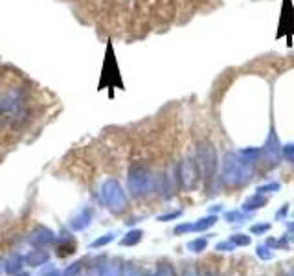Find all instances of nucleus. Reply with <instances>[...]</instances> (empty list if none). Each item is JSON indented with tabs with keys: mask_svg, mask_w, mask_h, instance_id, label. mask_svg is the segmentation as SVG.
<instances>
[{
	"mask_svg": "<svg viewBox=\"0 0 294 276\" xmlns=\"http://www.w3.org/2000/svg\"><path fill=\"white\" fill-rule=\"evenodd\" d=\"M215 249H217V250H221V252H230V250H234V249H235V245H234L232 242H230V240H228V242L219 243Z\"/></svg>",
	"mask_w": 294,
	"mask_h": 276,
	"instance_id": "25",
	"label": "nucleus"
},
{
	"mask_svg": "<svg viewBox=\"0 0 294 276\" xmlns=\"http://www.w3.org/2000/svg\"><path fill=\"white\" fill-rule=\"evenodd\" d=\"M153 188V173L144 166H134L129 172V190L134 195H142Z\"/></svg>",
	"mask_w": 294,
	"mask_h": 276,
	"instance_id": "3",
	"label": "nucleus"
},
{
	"mask_svg": "<svg viewBox=\"0 0 294 276\" xmlns=\"http://www.w3.org/2000/svg\"><path fill=\"white\" fill-rule=\"evenodd\" d=\"M155 276H175V271L171 265H162V267L155 273Z\"/></svg>",
	"mask_w": 294,
	"mask_h": 276,
	"instance_id": "24",
	"label": "nucleus"
},
{
	"mask_svg": "<svg viewBox=\"0 0 294 276\" xmlns=\"http://www.w3.org/2000/svg\"><path fill=\"white\" fill-rule=\"evenodd\" d=\"M221 179L230 188L243 186L252 179V166L246 164L239 153H226L221 164Z\"/></svg>",
	"mask_w": 294,
	"mask_h": 276,
	"instance_id": "1",
	"label": "nucleus"
},
{
	"mask_svg": "<svg viewBox=\"0 0 294 276\" xmlns=\"http://www.w3.org/2000/svg\"><path fill=\"white\" fill-rule=\"evenodd\" d=\"M20 267H22V258H20L18 254H15V256H11V258L6 261V267H4V271H6V273H9V275H15L17 271H20Z\"/></svg>",
	"mask_w": 294,
	"mask_h": 276,
	"instance_id": "13",
	"label": "nucleus"
},
{
	"mask_svg": "<svg viewBox=\"0 0 294 276\" xmlns=\"http://www.w3.org/2000/svg\"><path fill=\"white\" fill-rule=\"evenodd\" d=\"M252 234H267L270 230V223H258V224H252Z\"/></svg>",
	"mask_w": 294,
	"mask_h": 276,
	"instance_id": "21",
	"label": "nucleus"
},
{
	"mask_svg": "<svg viewBox=\"0 0 294 276\" xmlns=\"http://www.w3.org/2000/svg\"><path fill=\"white\" fill-rule=\"evenodd\" d=\"M184 276H200V273H186Z\"/></svg>",
	"mask_w": 294,
	"mask_h": 276,
	"instance_id": "33",
	"label": "nucleus"
},
{
	"mask_svg": "<svg viewBox=\"0 0 294 276\" xmlns=\"http://www.w3.org/2000/svg\"><path fill=\"white\" fill-rule=\"evenodd\" d=\"M18 276H30V275H26V273H20Z\"/></svg>",
	"mask_w": 294,
	"mask_h": 276,
	"instance_id": "35",
	"label": "nucleus"
},
{
	"mask_svg": "<svg viewBox=\"0 0 294 276\" xmlns=\"http://www.w3.org/2000/svg\"><path fill=\"white\" fill-rule=\"evenodd\" d=\"M179 181L188 191L195 190L200 181V170L199 164L193 158H184L179 166Z\"/></svg>",
	"mask_w": 294,
	"mask_h": 276,
	"instance_id": "4",
	"label": "nucleus"
},
{
	"mask_svg": "<svg viewBox=\"0 0 294 276\" xmlns=\"http://www.w3.org/2000/svg\"><path fill=\"white\" fill-rule=\"evenodd\" d=\"M125 276H144V275H142L140 271H129V273H127Z\"/></svg>",
	"mask_w": 294,
	"mask_h": 276,
	"instance_id": "30",
	"label": "nucleus"
},
{
	"mask_svg": "<svg viewBox=\"0 0 294 276\" xmlns=\"http://www.w3.org/2000/svg\"><path fill=\"white\" fill-rule=\"evenodd\" d=\"M226 219H228V223H241L243 219H245V216H243V212L232 210V212L226 214Z\"/></svg>",
	"mask_w": 294,
	"mask_h": 276,
	"instance_id": "20",
	"label": "nucleus"
},
{
	"mask_svg": "<svg viewBox=\"0 0 294 276\" xmlns=\"http://www.w3.org/2000/svg\"><path fill=\"white\" fill-rule=\"evenodd\" d=\"M193 230V224L190 223H184V224H179V226H175V234L179 236V234H186V232H191Z\"/></svg>",
	"mask_w": 294,
	"mask_h": 276,
	"instance_id": "27",
	"label": "nucleus"
},
{
	"mask_svg": "<svg viewBox=\"0 0 294 276\" xmlns=\"http://www.w3.org/2000/svg\"><path fill=\"white\" fill-rule=\"evenodd\" d=\"M239 156H241L246 164L254 168V164L260 160L261 149H260V147H246V149H241V151H239Z\"/></svg>",
	"mask_w": 294,
	"mask_h": 276,
	"instance_id": "8",
	"label": "nucleus"
},
{
	"mask_svg": "<svg viewBox=\"0 0 294 276\" xmlns=\"http://www.w3.org/2000/svg\"><path fill=\"white\" fill-rule=\"evenodd\" d=\"M230 242L234 243L235 247H246L250 245V236H245V234H234L230 238Z\"/></svg>",
	"mask_w": 294,
	"mask_h": 276,
	"instance_id": "17",
	"label": "nucleus"
},
{
	"mask_svg": "<svg viewBox=\"0 0 294 276\" xmlns=\"http://www.w3.org/2000/svg\"><path fill=\"white\" fill-rule=\"evenodd\" d=\"M289 228H291V230H294V223H289Z\"/></svg>",
	"mask_w": 294,
	"mask_h": 276,
	"instance_id": "34",
	"label": "nucleus"
},
{
	"mask_svg": "<svg viewBox=\"0 0 294 276\" xmlns=\"http://www.w3.org/2000/svg\"><path fill=\"white\" fill-rule=\"evenodd\" d=\"M206 245H208L206 238H197V240L188 243V249H190L191 252H202V250L206 249Z\"/></svg>",
	"mask_w": 294,
	"mask_h": 276,
	"instance_id": "15",
	"label": "nucleus"
},
{
	"mask_svg": "<svg viewBox=\"0 0 294 276\" xmlns=\"http://www.w3.org/2000/svg\"><path fill=\"white\" fill-rule=\"evenodd\" d=\"M182 216V210H177V212H171V214H165V216H160L158 221H171V219H177V217Z\"/></svg>",
	"mask_w": 294,
	"mask_h": 276,
	"instance_id": "28",
	"label": "nucleus"
},
{
	"mask_svg": "<svg viewBox=\"0 0 294 276\" xmlns=\"http://www.w3.org/2000/svg\"><path fill=\"white\" fill-rule=\"evenodd\" d=\"M278 190H279V184H278V182H270V184L260 186V188H258V193H270V191H278Z\"/></svg>",
	"mask_w": 294,
	"mask_h": 276,
	"instance_id": "23",
	"label": "nucleus"
},
{
	"mask_svg": "<svg viewBox=\"0 0 294 276\" xmlns=\"http://www.w3.org/2000/svg\"><path fill=\"white\" fill-rule=\"evenodd\" d=\"M215 223H217V216H206L193 224V230H195V232H202V230H208L210 226H213Z\"/></svg>",
	"mask_w": 294,
	"mask_h": 276,
	"instance_id": "12",
	"label": "nucleus"
},
{
	"mask_svg": "<svg viewBox=\"0 0 294 276\" xmlns=\"http://www.w3.org/2000/svg\"><path fill=\"white\" fill-rule=\"evenodd\" d=\"M291 276H294V269H293V275H291Z\"/></svg>",
	"mask_w": 294,
	"mask_h": 276,
	"instance_id": "36",
	"label": "nucleus"
},
{
	"mask_svg": "<svg viewBox=\"0 0 294 276\" xmlns=\"http://www.w3.org/2000/svg\"><path fill=\"white\" fill-rule=\"evenodd\" d=\"M256 254H258L261 259H272V256H274V252L270 250V247H268L267 243H265V245H260V247L256 249Z\"/></svg>",
	"mask_w": 294,
	"mask_h": 276,
	"instance_id": "18",
	"label": "nucleus"
},
{
	"mask_svg": "<svg viewBox=\"0 0 294 276\" xmlns=\"http://www.w3.org/2000/svg\"><path fill=\"white\" fill-rule=\"evenodd\" d=\"M113 240H114V234H107V236H103V238L96 240L90 247H92V249H98V247H103V245H107V243H111Z\"/></svg>",
	"mask_w": 294,
	"mask_h": 276,
	"instance_id": "22",
	"label": "nucleus"
},
{
	"mask_svg": "<svg viewBox=\"0 0 294 276\" xmlns=\"http://www.w3.org/2000/svg\"><path fill=\"white\" fill-rule=\"evenodd\" d=\"M99 276H121V265L118 263H111V265H105L103 271L99 273Z\"/></svg>",
	"mask_w": 294,
	"mask_h": 276,
	"instance_id": "16",
	"label": "nucleus"
},
{
	"mask_svg": "<svg viewBox=\"0 0 294 276\" xmlns=\"http://www.w3.org/2000/svg\"><path fill=\"white\" fill-rule=\"evenodd\" d=\"M267 245L272 249H289V242L287 240H267Z\"/></svg>",
	"mask_w": 294,
	"mask_h": 276,
	"instance_id": "19",
	"label": "nucleus"
},
{
	"mask_svg": "<svg viewBox=\"0 0 294 276\" xmlns=\"http://www.w3.org/2000/svg\"><path fill=\"white\" fill-rule=\"evenodd\" d=\"M287 208H289V207H285V208H283V210H279V214H278V217H283V216H285Z\"/></svg>",
	"mask_w": 294,
	"mask_h": 276,
	"instance_id": "31",
	"label": "nucleus"
},
{
	"mask_svg": "<svg viewBox=\"0 0 294 276\" xmlns=\"http://www.w3.org/2000/svg\"><path fill=\"white\" fill-rule=\"evenodd\" d=\"M142 236H144L142 230H131V232L121 240V245H129V247L131 245H136V243L142 240Z\"/></svg>",
	"mask_w": 294,
	"mask_h": 276,
	"instance_id": "14",
	"label": "nucleus"
},
{
	"mask_svg": "<svg viewBox=\"0 0 294 276\" xmlns=\"http://www.w3.org/2000/svg\"><path fill=\"white\" fill-rule=\"evenodd\" d=\"M283 146L279 144V138L276 135V129L272 127L270 133H268V138L267 142H265V146L261 149V155L265 158V162H267L268 168H274V166L279 164V160H281V155H283Z\"/></svg>",
	"mask_w": 294,
	"mask_h": 276,
	"instance_id": "5",
	"label": "nucleus"
},
{
	"mask_svg": "<svg viewBox=\"0 0 294 276\" xmlns=\"http://www.w3.org/2000/svg\"><path fill=\"white\" fill-rule=\"evenodd\" d=\"M283 155H285V158H289L291 162H294V144H287V146H283Z\"/></svg>",
	"mask_w": 294,
	"mask_h": 276,
	"instance_id": "26",
	"label": "nucleus"
},
{
	"mask_svg": "<svg viewBox=\"0 0 294 276\" xmlns=\"http://www.w3.org/2000/svg\"><path fill=\"white\" fill-rule=\"evenodd\" d=\"M28 265H32V267H39V265H43L44 261H48V252H44V250H33L32 254H28Z\"/></svg>",
	"mask_w": 294,
	"mask_h": 276,
	"instance_id": "10",
	"label": "nucleus"
},
{
	"mask_svg": "<svg viewBox=\"0 0 294 276\" xmlns=\"http://www.w3.org/2000/svg\"><path fill=\"white\" fill-rule=\"evenodd\" d=\"M197 164H199L200 175L204 177V181H212L217 173V149L212 142L208 140H200L197 144Z\"/></svg>",
	"mask_w": 294,
	"mask_h": 276,
	"instance_id": "2",
	"label": "nucleus"
},
{
	"mask_svg": "<svg viewBox=\"0 0 294 276\" xmlns=\"http://www.w3.org/2000/svg\"><path fill=\"white\" fill-rule=\"evenodd\" d=\"M4 267H6V261H4V259H0V271H4Z\"/></svg>",
	"mask_w": 294,
	"mask_h": 276,
	"instance_id": "32",
	"label": "nucleus"
},
{
	"mask_svg": "<svg viewBox=\"0 0 294 276\" xmlns=\"http://www.w3.org/2000/svg\"><path fill=\"white\" fill-rule=\"evenodd\" d=\"M79 269H81V265H79V263H74L72 267H68L65 271V276H74L76 273H79Z\"/></svg>",
	"mask_w": 294,
	"mask_h": 276,
	"instance_id": "29",
	"label": "nucleus"
},
{
	"mask_svg": "<svg viewBox=\"0 0 294 276\" xmlns=\"http://www.w3.org/2000/svg\"><path fill=\"white\" fill-rule=\"evenodd\" d=\"M90 219H92V210L87 208V210H83V212L72 221V226H74L76 230H81V228H85V226L90 223Z\"/></svg>",
	"mask_w": 294,
	"mask_h": 276,
	"instance_id": "11",
	"label": "nucleus"
},
{
	"mask_svg": "<svg viewBox=\"0 0 294 276\" xmlns=\"http://www.w3.org/2000/svg\"><path fill=\"white\" fill-rule=\"evenodd\" d=\"M55 240V236H53L52 230H48V228H44V226H39V228H35L33 234H32V238H30V242L37 245V247H43V245H48V243H52Z\"/></svg>",
	"mask_w": 294,
	"mask_h": 276,
	"instance_id": "7",
	"label": "nucleus"
},
{
	"mask_svg": "<svg viewBox=\"0 0 294 276\" xmlns=\"http://www.w3.org/2000/svg\"><path fill=\"white\" fill-rule=\"evenodd\" d=\"M267 205V197L263 193H256L254 197H250L245 205H243V212H252V210H258Z\"/></svg>",
	"mask_w": 294,
	"mask_h": 276,
	"instance_id": "9",
	"label": "nucleus"
},
{
	"mask_svg": "<svg viewBox=\"0 0 294 276\" xmlns=\"http://www.w3.org/2000/svg\"><path fill=\"white\" fill-rule=\"evenodd\" d=\"M103 199L105 203L109 205V208H113L114 212H120L125 208V193L121 190V186L116 181H107L103 184Z\"/></svg>",
	"mask_w": 294,
	"mask_h": 276,
	"instance_id": "6",
	"label": "nucleus"
}]
</instances>
